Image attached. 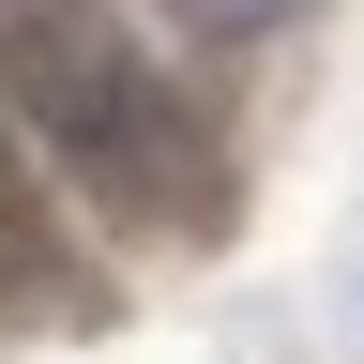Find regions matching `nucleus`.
Returning <instances> with one entry per match:
<instances>
[{
	"label": "nucleus",
	"instance_id": "nucleus-3",
	"mask_svg": "<svg viewBox=\"0 0 364 364\" xmlns=\"http://www.w3.org/2000/svg\"><path fill=\"white\" fill-rule=\"evenodd\" d=\"M167 16H182V31H213V46H243V31H289L304 0H167Z\"/></svg>",
	"mask_w": 364,
	"mask_h": 364
},
{
	"label": "nucleus",
	"instance_id": "nucleus-1",
	"mask_svg": "<svg viewBox=\"0 0 364 364\" xmlns=\"http://www.w3.org/2000/svg\"><path fill=\"white\" fill-rule=\"evenodd\" d=\"M0 107L107 228H167V243L213 228V136L182 122V91L136 61L107 0H0Z\"/></svg>",
	"mask_w": 364,
	"mask_h": 364
},
{
	"label": "nucleus",
	"instance_id": "nucleus-2",
	"mask_svg": "<svg viewBox=\"0 0 364 364\" xmlns=\"http://www.w3.org/2000/svg\"><path fill=\"white\" fill-rule=\"evenodd\" d=\"M0 318H107L91 258L61 243V198H46V152H31L16 107H0Z\"/></svg>",
	"mask_w": 364,
	"mask_h": 364
}]
</instances>
